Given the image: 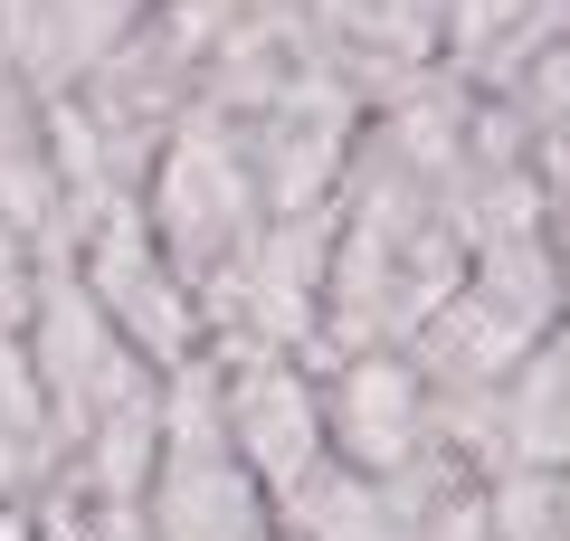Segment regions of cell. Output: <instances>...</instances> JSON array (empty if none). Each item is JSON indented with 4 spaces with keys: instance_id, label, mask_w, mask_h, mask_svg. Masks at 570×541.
Segmentation results:
<instances>
[{
    "instance_id": "6da1fadb",
    "label": "cell",
    "mask_w": 570,
    "mask_h": 541,
    "mask_svg": "<svg viewBox=\"0 0 570 541\" xmlns=\"http://www.w3.org/2000/svg\"><path fill=\"white\" fill-rule=\"evenodd\" d=\"M475 238L448 219V200L409 171L390 142L362 134L343 190H333V257H324V352H409L419 323L456 295Z\"/></svg>"
},
{
    "instance_id": "7a4b0ae2",
    "label": "cell",
    "mask_w": 570,
    "mask_h": 541,
    "mask_svg": "<svg viewBox=\"0 0 570 541\" xmlns=\"http://www.w3.org/2000/svg\"><path fill=\"white\" fill-rule=\"evenodd\" d=\"M570 323V295H561V266H551V238L523 228V238H494L466 257L456 295L419 323L409 361H419V381L438 400H485L542 352L551 333Z\"/></svg>"
},
{
    "instance_id": "3957f363",
    "label": "cell",
    "mask_w": 570,
    "mask_h": 541,
    "mask_svg": "<svg viewBox=\"0 0 570 541\" xmlns=\"http://www.w3.org/2000/svg\"><path fill=\"white\" fill-rule=\"evenodd\" d=\"M142 219L163 238L171 276H181L190 295H209V285L247 257V238L266 228L257 171H247V153H238V124L209 115V105H190L163 134L153 171H142Z\"/></svg>"
},
{
    "instance_id": "277c9868",
    "label": "cell",
    "mask_w": 570,
    "mask_h": 541,
    "mask_svg": "<svg viewBox=\"0 0 570 541\" xmlns=\"http://www.w3.org/2000/svg\"><path fill=\"white\" fill-rule=\"evenodd\" d=\"M142 541H276V503L219 427L209 361L163 381V437H153V475H142Z\"/></svg>"
},
{
    "instance_id": "5b68a950",
    "label": "cell",
    "mask_w": 570,
    "mask_h": 541,
    "mask_svg": "<svg viewBox=\"0 0 570 541\" xmlns=\"http://www.w3.org/2000/svg\"><path fill=\"white\" fill-rule=\"evenodd\" d=\"M67 266H77V285L96 295V314L115 323L124 342H134L153 371H190V361L209 352L200 333V295H190L181 276H171L163 238H153V219H142V190H115V200H86L77 219H67Z\"/></svg>"
},
{
    "instance_id": "8992f818",
    "label": "cell",
    "mask_w": 570,
    "mask_h": 541,
    "mask_svg": "<svg viewBox=\"0 0 570 541\" xmlns=\"http://www.w3.org/2000/svg\"><path fill=\"white\" fill-rule=\"evenodd\" d=\"M238 124V153L247 171H257V200L266 219H305V209H333V190H343L352 153H362L371 134V105L352 96L343 77H333L324 58H305L285 86H266Z\"/></svg>"
},
{
    "instance_id": "52a82bcc",
    "label": "cell",
    "mask_w": 570,
    "mask_h": 541,
    "mask_svg": "<svg viewBox=\"0 0 570 541\" xmlns=\"http://www.w3.org/2000/svg\"><path fill=\"white\" fill-rule=\"evenodd\" d=\"M324 257H333V209H305V219H266L247 238V257L228 266L200 295V333L209 352L238 342V352H324Z\"/></svg>"
},
{
    "instance_id": "ba28073f",
    "label": "cell",
    "mask_w": 570,
    "mask_h": 541,
    "mask_svg": "<svg viewBox=\"0 0 570 541\" xmlns=\"http://www.w3.org/2000/svg\"><path fill=\"white\" fill-rule=\"evenodd\" d=\"M314 381H324V456L390 484H409L428 456H448V409L409 352H333L314 361Z\"/></svg>"
},
{
    "instance_id": "9c48e42d",
    "label": "cell",
    "mask_w": 570,
    "mask_h": 541,
    "mask_svg": "<svg viewBox=\"0 0 570 541\" xmlns=\"http://www.w3.org/2000/svg\"><path fill=\"white\" fill-rule=\"evenodd\" d=\"M200 361H209V400H219L228 446L247 456V475H257L266 503H276L285 484L324 456V381H314V361L238 352V342H219V352H200Z\"/></svg>"
},
{
    "instance_id": "30bf717a",
    "label": "cell",
    "mask_w": 570,
    "mask_h": 541,
    "mask_svg": "<svg viewBox=\"0 0 570 541\" xmlns=\"http://www.w3.org/2000/svg\"><path fill=\"white\" fill-rule=\"evenodd\" d=\"M295 20L362 105H390L419 77H438V48H448V0H295Z\"/></svg>"
},
{
    "instance_id": "8fae6325",
    "label": "cell",
    "mask_w": 570,
    "mask_h": 541,
    "mask_svg": "<svg viewBox=\"0 0 570 541\" xmlns=\"http://www.w3.org/2000/svg\"><path fill=\"white\" fill-rule=\"evenodd\" d=\"M0 228L29 257H67V171H58V134H48V96L20 77H0Z\"/></svg>"
},
{
    "instance_id": "7c38bea8",
    "label": "cell",
    "mask_w": 570,
    "mask_h": 541,
    "mask_svg": "<svg viewBox=\"0 0 570 541\" xmlns=\"http://www.w3.org/2000/svg\"><path fill=\"white\" fill-rule=\"evenodd\" d=\"M276 532L285 541H419V494L390 475H362L343 456H314L276 494Z\"/></svg>"
},
{
    "instance_id": "4fadbf2b",
    "label": "cell",
    "mask_w": 570,
    "mask_h": 541,
    "mask_svg": "<svg viewBox=\"0 0 570 541\" xmlns=\"http://www.w3.org/2000/svg\"><path fill=\"white\" fill-rule=\"evenodd\" d=\"M561 29L570 20L551 0H448V48H438V67H448L456 86H475V96H494V86H504L532 48H551Z\"/></svg>"
},
{
    "instance_id": "5bb4252c",
    "label": "cell",
    "mask_w": 570,
    "mask_h": 541,
    "mask_svg": "<svg viewBox=\"0 0 570 541\" xmlns=\"http://www.w3.org/2000/svg\"><path fill=\"white\" fill-rule=\"evenodd\" d=\"M494 115L513 124V142H523L532 171H542L551 190H570V29L551 48H532V58L494 86Z\"/></svg>"
},
{
    "instance_id": "9a60e30c",
    "label": "cell",
    "mask_w": 570,
    "mask_h": 541,
    "mask_svg": "<svg viewBox=\"0 0 570 541\" xmlns=\"http://www.w3.org/2000/svg\"><path fill=\"white\" fill-rule=\"evenodd\" d=\"M0 541H39V532H29V513H20V503H0Z\"/></svg>"
},
{
    "instance_id": "2e32d148",
    "label": "cell",
    "mask_w": 570,
    "mask_h": 541,
    "mask_svg": "<svg viewBox=\"0 0 570 541\" xmlns=\"http://www.w3.org/2000/svg\"><path fill=\"white\" fill-rule=\"evenodd\" d=\"M551 503H561V541H570V475H551Z\"/></svg>"
},
{
    "instance_id": "e0dca14e",
    "label": "cell",
    "mask_w": 570,
    "mask_h": 541,
    "mask_svg": "<svg viewBox=\"0 0 570 541\" xmlns=\"http://www.w3.org/2000/svg\"><path fill=\"white\" fill-rule=\"evenodd\" d=\"M551 10H561V20H570V0H551Z\"/></svg>"
},
{
    "instance_id": "ac0fdd59",
    "label": "cell",
    "mask_w": 570,
    "mask_h": 541,
    "mask_svg": "<svg viewBox=\"0 0 570 541\" xmlns=\"http://www.w3.org/2000/svg\"><path fill=\"white\" fill-rule=\"evenodd\" d=\"M276 541H285V532H276Z\"/></svg>"
}]
</instances>
